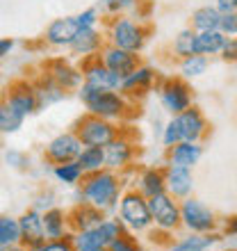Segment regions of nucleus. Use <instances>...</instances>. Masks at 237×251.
<instances>
[{
  "mask_svg": "<svg viewBox=\"0 0 237 251\" xmlns=\"http://www.w3.org/2000/svg\"><path fill=\"white\" fill-rule=\"evenodd\" d=\"M219 30H221L226 37H237V9L235 12H228V14H221Z\"/></svg>",
  "mask_w": 237,
  "mask_h": 251,
  "instance_id": "nucleus-40",
  "label": "nucleus"
},
{
  "mask_svg": "<svg viewBox=\"0 0 237 251\" xmlns=\"http://www.w3.org/2000/svg\"><path fill=\"white\" fill-rule=\"evenodd\" d=\"M219 55L224 62H237V37H228Z\"/></svg>",
  "mask_w": 237,
  "mask_h": 251,
  "instance_id": "nucleus-42",
  "label": "nucleus"
},
{
  "mask_svg": "<svg viewBox=\"0 0 237 251\" xmlns=\"http://www.w3.org/2000/svg\"><path fill=\"white\" fill-rule=\"evenodd\" d=\"M105 39H107V44H112V46L139 55L146 46L148 30H146L139 21L130 19V16H114V19L107 23Z\"/></svg>",
  "mask_w": 237,
  "mask_h": 251,
  "instance_id": "nucleus-4",
  "label": "nucleus"
},
{
  "mask_svg": "<svg viewBox=\"0 0 237 251\" xmlns=\"http://www.w3.org/2000/svg\"><path fill=\"white\" fill-rule=\"evenodd\" d=\"M7 251H27V247L25 245H16V247H9Z\"/></svg>",
  "mask_w": 237,
  "mask_h": 251,
  "instance_id": "nucleus-47",
  "label": "nucleus"
},
{
  "mask_svg": "<svg viewBox=\"0 0 237 251\" xmlns=\"http://www.w3.org/2000/svg\"><path fill=\"white\" fill-rule=\"evenodd\" d=\"M180 226L187 233H214L219 222L208 203L196 197H187L180 201Z\"/></svg>",
  "mask_w": 237,
  "mask_h": 251,
  "instance_id": "nucleus-5",
  "label": "nucleus"
},
{
  "mask_svg": "<svg viewBox=\"0 0 237 251\" xmlns=\"http://www.w3.org/2000/svg\"><path fill=\"white\" fill-rule=\"evenodd\" d=\"M178 128L183 135V142H201L208 135V121H205L203 112L198 107H187L185 112L176 114Z\"/></svg>",
  "mask_w": 237,
  "mask_h": 251,
  "instance_id": "nucleus-18",
  "label": "nucleus"
},
{
  "mask_svg": "<svg viewBox=\"0 0 237 251\" xmlns=\"http://www.w3.org/2000/svg\"><path fill=\"white\" fill-rule=\"evenodd\" d=\"M135 190H137L139 194H144L146 199L166 192L165 169H160V167H146V169H142V172L137 174V178H135Z\"/></svg>",
  "mask_w": 237,
  "mask_h": 251,
  "instance_id": "nucleus-23",
  "label": "nucleus"
},
{
  "mask_svg": "<svg viewBox=\"0 0 237 251\" xmlns=\"http://www.w3.org/2000/svg\"><path fill=\"white\" fill-rule=\"evenodd\" d=\"M139 0H100V9L107 16H125L128 12L137 9Z\"/></svg>",
  "mask_w": 237,
  "mask_h": 251,
  "instance_id": "nucleus-36",
  "label": "nucleus"
},
{
  "mask_svg": "<svg viewBox=\"0 0 237 251\" xmlns=\"http://www.w3.org/2000/svg\"><path fill=\"white\" fill-rule=\"evenodd\" d=\"M165 185H166V194H171L173 199L183 201V199L191 197V192H194V174H191V169H185V167L166 165Z\"/></svg>",
  "mask_w": 237,
  "mask_h": 251,
  "instance_id": "nucleus-17",
  "label": "nucleus"
},
{
  "mask_svg": "<svg viewBox=\"0 0 237 251\" xmlns=\"http://www.w3.org/2000/svg\"><path fill=\"white\" fill-rule=\"evenodd\" d=\"M82 151V142L73 130L59 132L46 144V160L53 165H62V162H71L78 158V153Z\"/></svg>",
  "mask_w": 237,
  "mask_h": 251,
  "instance_id": "nucleus-10",
  "label": "nucleus"
},
{
  "mask_svg": "<svg viewBox=\"0 0 237 251\" xmlns=\"http://www.w3.org/2000/svg\"><path fill=\"white\" fill-rule=\"evenodd\" d=\"M224 238H237V215L228 217V222L224 224Z\"/></svg>",
  "mask_w": 237,
  "mask_h": 251,
  "instance_id": "nucleus-43",
  "label": "nucleus"
},
{
  "mask_svg": "<svg viewBox=\"0 0 237 251\" xmlns=\"http://www.w3.org/2000/svg\"><path fill=\"white\" fill-rule=\"evenodd\" d=\"M125 190L123 174H117L112 169H100L96 174H87L80 183V199L85 203L103 210L105 215L117 212L118 199Z\"/></svg>",
  "mask_w": 237,
  "mask_h": 251,
  "instance_id": "nucleus-1",
  "label": "nucleus"
},
{
  "mask_svg": "<svg viewBox=\"0 0 237 251\" xmlns=\"http://www.w3.org/2000/svg\"><path fill=\"white\" fill-rule=\"evenodd\" d=\"M75 21H78L80 30H92V27H98L100 12L96 9V7H89V9H85V12L75 14Z\"/></svg>",
  "mask_w": 237,
  "mask_h": 251,
  "instance_id": "nucleus-39",
  "label": "nucleus"
},
{
  "mask_svg": "<svg viewBox=\"0 0 237 251\" xmlns=\"http://www.w3.org/2000/svg\"><path fill=\"white\" fill-rule=\"evenodd\" d=\"M2 100H5V96H2V89H0V103H2Z\"/></svg>",
  "mask_w": 237,
  "mask_h": 251,
  "instance_id": "nucleus-49",
  "label": "nucleus"
},
{
  "mask_svg": "<svg viewBox=\"0 0 237 251\" xmlns=\"http://www.w3.org/2000/svg\"><path fill=\"white\" fill-rule=\"evenodd\" d=\"M107 44L105 34L100 32L98 27H92V30H80V34L73 39V44L69 46L71 55H75L78 60H92V57H98L103 46Z\"/></svg>",
  "mask_w": 237,
  "mask_h": 251,
  "instance_id": "nucleus-15",
  "label": "nucleus"
},
{
  "mask_svg": "<svg viewBox=\"0 0 237 251\" xmlns=\"http://www.w3.org/2000/svg\"><path fill=\"white\" fill-rule=\"evenodd\" d=\"M105 219V212L94 208V205L80 201L71 212H69V222H71V231H87V228H94L98 226L100 222Z\"/></svg>",
  "mask_w": 237,
  "mask_h": 251,
  "instance_id": "nucleus-24",
  "label": "nucleus"
},
{
  "mask_svg": "<svg viewBox=\"0 0 237 251\" xmlns=\"http://www.w3.org/2000/svg\"><path fill=\"white\" fill-rule=\"evenodd\" d=\"M21 245V226L19 217L12 215H0V249Z\"/></svg>",
  "mask_w": 237,
  "mask_h": 251,
  "instance_id": "nucleus-31",
  "label": "nucleus"
},
{
  "mask_svg": "<svg viewBox=\"0 0 237 251\" xmlns=\"http://www.w3.org/2000/svg\"><path fill=\"white\" fill-rule=\"evenodd\" d=\"M27 251H44V242H41V245H32V247H27Z\"/></svg>",
  "mask_w": 237,
  "mask_h": 251,
  "instance_id": "nucleus-48",
  "label": "nucleus"
},
{
  "mask_svg": "<svg viewBox=\"0 0 237 251\" xmlns=\"http://www.w3.org/2000/svg\"><path fill=\"white\" fill-rule=\"evenodd\" d=\"M19 226H21V245L32 247V245H41L46 242L44 235V212L37 208H30L19 217Z\"/></svg>",
  "mask_w": 237,
  "mask_h": 251,
  "instance_id": "nucleus-19",
  "label": "nucleus"
},
{
  "mask_svg": "<svg viewBox=\"0 0 237 251\" xmlns=\"http://www.w3.org/2000/svg\"><path fill=\"white\" fill-rule=\"evenodd\" d=\"M53 176L57 183L66 187H80L82 178H85V172L80 169V165L75 160L71 162H62V165H53Z\"/></svg>",
  "mask_w": 237,
  "mask_h": 251,
  "instance_id": "nucleus-30",
  "label": "nucleus"
},
{
  "mask_svg": "<svg viewBox=\"0 0 237 251\" xmlns=\"http://www.w3.org/2000/svg\"><path fill=\"white\" fill-rule=\"evenodd\" d=\"M73 132L80 137L82 146H105L121 132V128L114 121L100 119V117H94V114L87 112L85 117H80L75 121Z\"/></svg>",
  "mask_w": 237,
  "mask_h": 251,
  "instance_id": "nucleus-6",
  "label": "nucleus"
},
{
  "mask_svg": "<svg viewBox=\"0 0 237 251\" xmlns=\"http://www.w3.org/2000/svg\"><path fill=\"white\" fill-rule=\"evenodd\" d=\"M226 37L221 30H212V32H196V55H219L226 44Z\"/></svg>",
  "mask_w": 237,
  "mask_h": 251,
  "instance_id": "nucleus-29",
  "label": "nucleus"
},
{
  "mask_svg": "<svg viewBox=\"0 0 237 251\" xmlns=\"http://www.w3.org/2000/svg\"><path fill=\"white\" fill-rule=\"evenodd\" d=\"M44 251H75L71 242V235L69 238H62V240H46L44 242Z\"/></svg>",
  "mask_w": 237,
  "mask_h": 251,
  "instance_id": "nucleus-41",
  "label": "nucleus"
},
{
  "mask_svg": "<svg viewBox=\"0 0 237 251\" xmlns=\"http://www.w3.org/2000/svg\"><path fill=\"white\" fill-rule=\"evenodd\" d=\"M12 48H14V39H0V60H5L7 55L12 53Z\"/></svg>",
  "mask_w": 237,
  "mask_h": 251,
  "instance_id": "nucleus-45",
  "label": "nucleus"
},
{
  "mask_svg": "<svg viewBox=\"0 0 237 251\" xmlns=\"http://www.w3.org/2000/svg\"><path fill=\"white\" fill-rule=\"evenodd\" d=\"M117 217L123 224L125 231L130 233H148L153 228L151 210H148V199L139 194L135 187L123 190L117 205Z\"/></svg>",
  "mask_w": 237,
  "mask_h": 251,
  "instance_id": "nucleus-3",
  "label": "nucleus"
},
{
  "mask_svg": "<svg viewBox=\"0 0 237 251\" xmlns=\"http://www.w3.org/2000/svg\"><path fill=\"white\" fill-rule=\"evenodd\" d=\"M75 162L85 172V176L87 174H96L100 169H105V151H103V146H82Z\"/></svg>",
  "mask_w": 237,
  "mask_h": 251,
  "instance_id": "nucleus-28",
  "label": "nucleus"
},
{
  "mask_svg": "<svg viewBox=\"0 0 237 251\" xmlns=\"http://www.w3.org/2000/svg\"><path fill=\"white\" fill-rule=\"evenodd\" d=\"M23 121L25 117L12 107L7 100L0 103V135H14V132H19L23 128Z\"/></svg>",
  "mask_w": 237,
  "mask_h": 251,
  "instance_id": "nucleus-32",
  "label": "nucleus"
},
{
  "mask_svg": "<svg viewBox=\"0 0 237 251\" xmlns=\"http://www.w3.org/2000/svg\"><path fill=\"white\" fill-rule=\"evenodd\" d=\"M219 242L214 233H187L185 238L166 242L169 251H210Z\"/></svg>",
  "mask_w": 237,
  "mask_h": 251,
  "instance_id": "nucleus-25",
  "label": "nucleus"
},
{
  "mask_svg": "<svg viewBox=\"0 0 237 251\" xmlns=\"http://www.w3.org/2000/svg\"><path fill=\"white\" fill-rule=\"evenodd\" d=\"M219 23H221V12L217 7H198L191 12V30L194 32H212V30H219Z\"/></svg>",
  "mask_w": 237,
  "mask_h": 251,
  "instance_id": "nucleus-27",
  "label": "nucleus"
},
{
  "mask_svg": "<svg viewBox=\"0 0 237 251\" xmlns=\"http://www.w3.org/2000/svg\"><path fill=\"white\" fill-rule=\"evenodd\" d=\"M148 210H151V219H153V228L158 233H169L180 228V201L173 199L171 194H155L148 199Z\"/></svg>",
  "mask_w": 237,
  "mask_h": 251,
  "instance_id": "nucleus-7",
  "label": "nucleus"
},
{
  "mask_svg": "<svg viewBox=\"0 0 237 251\" xmlns=\"http://www.w3.org/2000/svg\"><path fill=\"white\" fill-rule=\"evenodd\" d=\"M7 162H14V167H23L25 165V158H23L21 153H16V151H9L7 153Z\"/></svg>",
  "mask_w": 237,
  "mask_h": 251,
  "instance_id": "nucleus-46",
  "label": "nucleus"
},
{
  "mask_svg": "<svg viewBox=\"0 0 237 251\" xmlns=\"http://www.w3.org/2000/svg\"><path fill=\"white\" fill-rule=\"evenodd\" d=\"M34 92H37V99H39V107H48V105H55V103H59V100L66 99V89H62V87L55 82L50 75H41V80L34 85Z\"/></svg>",
  "mask_w": 237,
  "mask_h": 251,
  "instance_id": "nucleus-26",
  "label": "nucleus"
},
{
  "mask_svg": "<svg viewBox=\"0 0 237 251\" xmlns=\"http://www.w3.org/2000/svg\"><path fill=\"white\" fill-rule=\"evenodd\" d=\"M5 100L12 107H16L25 119L39 110V99H37V92H34V85H30L25 80H23V82H16V85L9 89V94L5 96Z\"/></svg>",
  "mask_w": 237,
  "mask_h": 251,
  "instance_id": "nucleus-20",
  "label": "nucleus"
},
{
  "mask_svg": "<svg viewBox=\"0 0 237 251\" xmlns=\"http://www.w3.org/2000/svg\"><path fill=\"white\" fill-rule=\"evenodd\" d=\"M103 151H105V169L123 174L125 169H130L132 162H135L137 146H135V142H132L123 130H121L110 144L103 146Z\"/></svg>",
  "mask_w": 237,
  "mask_h": 251,
  "instance_id": "nucleus-8",
  "label": "nucleus"
},
{
  "mask_svg": "<svg viewBox=\"0 0 237 251\" xmlns=\"http://www.w3.org/2000/svg\"><path fill=\"white\" fill-rule=\"evenodd\" d=\"M107 251H144V249H142V245L135 240V233L123 231L112 245L107 247Z\"/></svg>",
  "mask_w": 237,
  "mask_h": 251,
  "instance_id": "nucleus-37",
  "label": "nucleus"
},
{
  "mask_svg": "<svg viewBox=\"0 0 237 251\" xmlns=\"http://www.w3.org/2000/svg\"><path fill=\"white\" fill-rule=\"evenodd\" d=\"M94 231H96L98 240L103 242V247L107 249V247L112 245L114 240H117L125 228H123V224L118 222V217H110V215H105V219H103L98 226H94Z\"/></svg>",
  "mask_w": 237,
  "mask_h": 251,
  "instance_id": "nucleus-35",
  "label": "nucleus"
},
{
  "mask_svg": "<svg viewBox=\"0 0 237 251\" xmlns=\"http://www.w3.org/2000/svg\"><path fill=\"white\" fill-rule=\"evenodd\" d=\"M78 34H80V25L75 16H62V19H55L48 23L44 39H46L48 46L53 48H69Z\"/></svg>",
  "mask_w": 237,
  "mask_h": 251,
  "instance_id": "nucleus-14",
  "label": "nucleus"
},
{
  "mask_svg": "<svg viewBox=\"0 0 237 251\" xmlns=\"http://www.w3.org/2000/svg\"><path fill=\"white\" fill-rule=\"evenodd\" d=\"M82 78H85V85L96 87V89H110V92H121V80L117 73H112L98 57H92V60L82 62Z\"/></svg>",
  "mask_w": 237,
  "mask_h": 251,
  "instance_id": "nucleus-12",
  "label": "nucleus"
},
{
  "mask_svg": "<svg viewBox=\"0 0 237 251\" xmlns=\"http://www.w3.org/2000/svg\"><path fill=\"white\" fill-rule=\"evenodd\" d=\"M71 222H69V212L62 208H48L44 210V235L46 240H62L71 235Z\"/></svg>",
  "mask_w": 237,
  "mask_h": 251,
  "instance_id": "nucleus-22",
  "label": "nucleus"
},
{
  "mask_svg": "<svg viewBox=\"0 0 237 251\" xmlns=\"http://www.w3.org/2000/svg\"><path fill=\"white\" fill-rule=\"evenodd\" d=\"M235 9H237V0H235Z\"/></svg>",
  "mask_w": 237,
  "mask_h": 251,
  "instance_id": "nucleus-50",
  "label": "nucleus"
},
{
  "mask_svg": "<svg viewBox=\"0 0 237 251\" xmlns=\"http://www.w3.org/2000/svg\"><path fill=\"white\" fill-rule=\"evenodd\" d=\"M162 144H165V149H171L173 144H178V142H183V135H180V128H178V121L176 117H171V119L165 124V128H162Z\"/></svg>",
  "mask_w": 237,
  "mask_h": 251,
  "instance_id": "nucleus-38",
  "label": "nucleus"
},
{
  "mask_svg": "<svg viewBox=\"0 0 237 251\" xmlns=\"http://www.w3.org/2000/svg\"><path fill=\"white\" fill-rule=\"evenodd\" d=\"M44 69H46V75H50V78H53L62 89H66V92H78L80 87H82V82H85L82 69L75 66L73 62H69L66 57L48 60Z\"/></svg>",
  "mask_w": 237,
  "mask_h": 251,
  "instance_id": "nucleus-11",
  "label": "nucleus"
},
{
  "mask_svg": "<svg viewBox=\"0 0 237 251\" xmlns=\"http://www.w3.org/2000/svg\"><path fill=\"white\" fill-rule=\"evenodd\" d=\"M210 66V60L205 55H190V57H183L178 62V71H180V78H201Z\"/></svg>",
  "mask_w": 237,
  "mask_h": 251,
  "instance_id": "nucleus-34",
  "label": "nucleus"
},
{
  "mask_svg": "<svg viewBox=\"0 0 237 251\" xmlns=\"http://www.w3.org/2000/svg\"><path fill=\"white\" fill-rule=\"evenodd\" d=\"M98 60L103 62L112 73H117L118 78H125L128 73H132L139 64H142L137 53H128V50H123V48L112 46V44H105V46H103Z\"/></svg>",
  "mask_w": 237,
  "mask_h": 251,
  "instance_id": "nucleus-13",
  "label": "nucleus"
},
{
  "mask_svg": "<svg viewBox=\"0 0 237 251\" xmlns=\"http://www.w3.org/2000/svg\"><path fill=\"white\" fill-rule=\"evenodd\" d=\"M158 78V71L148 64H139L132 73H128L123 80H121V94H125L128 99H137V96H144L148 94V89L153 87Z\"/></svg>",
  "mask_w": 237,
  "mask_h": 251,
  "instance_id": "nucleus-16",
  "label": "nucleus"
},
{
  "mask_svg": "<svg viewBox=\"0 0 237 251\" xmlns=\"http://www.w3.org/2000/svg\"><path fill=\"white\" fill-rule=\"evenodd\" d=\"M160 103L171 117L191 107V89L185 78H166L160 85Z\"/></svg>",
  "mask_w": 237,
  "mask_h": 251,
  "instance_id": "nucleus-9",
  "label": "nucleus"
},
{
  "mask_svg": "<svg viewBox=\"0 0 237 251\" xmlns=\"http://www.w3.org/2000/svg\"><path fill=\"white\" fill-rule=\"evenodd\" d=\"M203 158V146L201 142H178L171 149H166V165L194 169Z\"/></svg>",
  "mask_w": 237,
  "mask_h": 251,
  "instance_id": "nucleus-21",
  "label": "nucleus"
},
{
  "mask_svg": "<svg viewBox=\"0 0 237 251\" xmlns=\"http://www.w3.org/2000/svg\"><path fill=\"white\" fill-rule=\"evenodd\" d=\"M214 7H217L221 14L235 12V0H217V2H214Z\"/></svg>",
  "mask_w": 237,
  "mask_h": 251,
  "instance_id": "nucleus-44",
  "label": "nucleus"
},
{
  "mask_svg": "<svg viewBox=\"0 0 237 251\" xmlns=\"http://www.w3.org/2000/svg\"><path fill=\"white\" fill-rule=\"evenodd\" d=\"M78 99L82 100V105L89 114L100 117L107 121H123L130 114V99L121 92H110V89H96L82 82L78 89Z\"/></svg>",
  "mask_w": 237,
  "mask_h": 251,
  "instance_id": "nucleus-2",
  "label": "nucleus"
},
{
  "mask_svg": "<svg viewBox=\"0 0 237 251\" xmlns=\"http://www.w3.org/2000/svg\"><path fill=\"white\" fill-rule=\"evenodd\" d=\"M171 53L176 55L178 60L183 57H190V55H196V32L191 27H185L173 37L171 41Z\"/></svg>",
  "mask_w": 237,
  "mask_h": 251,
  "instance_id": "nucleus-33",
  "label": "nucleus"
}]
</instances>
